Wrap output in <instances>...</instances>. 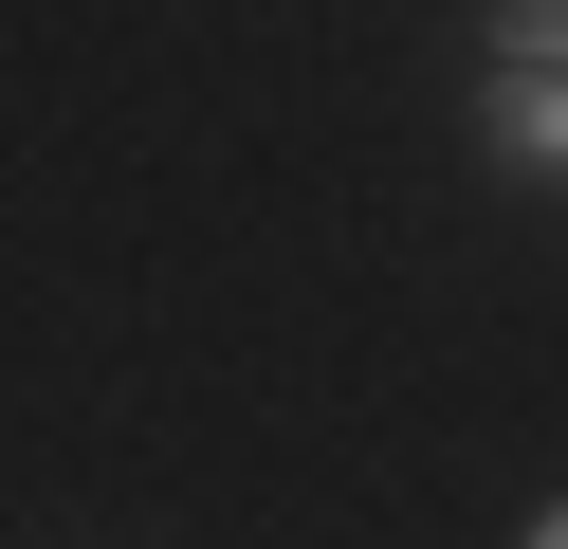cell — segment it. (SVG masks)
I'll use <instances>...</instances> for the list:
<instances>
[{
	"instance_id": "6da1fadb",
	"label": "cell",
	"mask_w": 568,
	"mask_h": 549,
	"mask_svg": "<svg viewBox=\"0 0 568 549\" xmlns=\"http://www.w3.org/2000/svg\"><path fill=\"white\" fill-rule=\"evenodd\" d=\"M477 165L495 183H568V73H477Z\"/></svg>"
},
{
	"instance_id": "7a4b0ae2",
	"label": "cell",
	"mask_w": 568,
	"mask_h": 549,
	"mask_svg": "<svg viewBox=\"0 0 568 549\" xmlns=\"http://www.w3.org/2000/svg\"><path fill=\"white\" fill-rule=\"evenodd\" d=\"M477 55L495 73H568V0H477Z\"/></svg>"
},
{
	"instance_id": "3957f363",
	"label": "cell",
	"mask_w": 568,
	"mask_h": 549,
	"mask_svg": "<svg viewBox=\"0 0 568 549\" xmlns=\"http://www.w3.org/2000/svg\"><path fill=\"white\" fill-rule=\"evenodd\" d=\"M514 549H568V495H550V512H531V531H514Z\"/></svg>"
}]
</instances>
